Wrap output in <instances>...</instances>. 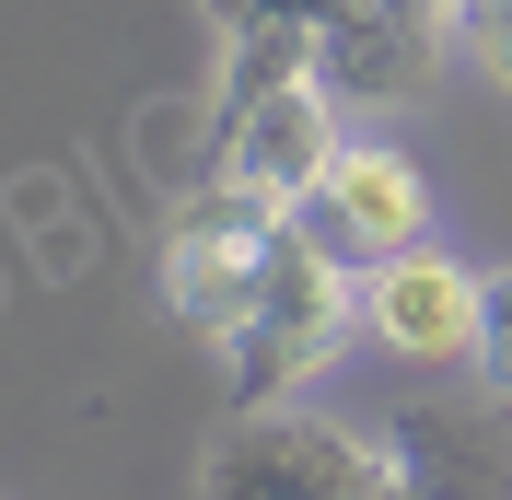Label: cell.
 <instances>
[{"instance_id":"cell-1","label":"cell","mask_w":512,"mask_h":500,"mask_svg":"<svg viewBox=\"0 0 512 500\" xmlns=\"http://www.w3.org/2000/svg\"><path fill=\"white\" fill-rule=\"evenodd\" d=\"M350 338H361V256L338 245V233L315 245V210H291L280 233H268V268H256L245 326L222 338V396L233 407H291Z\"/></svg>"},{"instance_id":"cell-2","label":"cell","mask_w":512,"mask_h":500,"mask_svg":"<svg viewBox=\"0 0 512 500\" xmlns=\"http://www.w3.org/2000/svg\"><path fill=\"white\" fill-rule=\"evenodd\" d=\"M198 500H408V466L384 431H338V419H291V407H233Z\"/></svg>"},{"instance_id":"cell-3","label":"cell","mask_w":512,"mask_h":500,"mask_svg":"<svg viewBox=\"0 0 512 500\" xmlns=\"http://www.w3.org/2000/svg\"><path fill=\"white\" fill-rule=\"evenodd\" d=\"M361 338H384L408 373H478L489 338V268H466L454 245H408L361 268Z\"/></svg>"},{"instance_id":"cell-4","label":"cell","mask_w":512,"mask_h":500,"mask_svg":"<svg viewBox=\"0 0 512 500\" xmlns=\"http://www.w3.org/2000/svg\"><path fill=\"white\" fill-rule=\"evenodd\" d=\"M338 140H350V105L326 94V70H303V82H280V94H256V105H210V163L245 175V187H268L280 210H303L326 187Z\"/></svg>"},{"instance_id":"cell-5","label":"cell","mask_w":512,"mask_h":500,"mask_svg":"<svg viewBox=\"0 0 512 500\" xmlns=\"http://www.w3.org/2000/svg\"><path fill=\"white\" fill-rule=\"evenodd\" d=\"M396 466H408V500H512V431H501V396H408L396 419Z\"/></svg>"},{"instance_id":"cell-6","label":"cell","mask_w":512,"mask_h":500,"mask_svg":"<svg viewBox=\"0 0 512 500\" xmlns=\"http://www.w3.org/2000/svg\"><path fill=\"white\" fill-rule=\"evenodd\" d=\"M303 210H315L361 268L431 245V187H419V163L396 152V140H338V163H326V187L303 198Z\"/></svg>"},{"instance_id":"cell-7","label":"cell","mask_w":512,"mask_h":500,"mask_svg":"<svg viewBox=\"0 0 512 500\" xmlns=\"http://www.w3.org/2000/svg\"><path fill=\"white\" fill-rule=\"evenodd\" d=\"M431 59H443V47H431V35H408V24H384V12H338V24H326V47H315V70H326V94L338 105H408L419 82H431Z\"/></svg>"},{"instance_id":"cell-8","label":"cell","mask_w":512,"mask_h":500,"mask_svg":"<svg viewBox=\"0 0 512 500\" xmlns=\"http://www.w3.org/2000/svg\"><path fill=\"white\" fill-rule=\"evenodd\" d=\"M256 268H268V245H222V233H163V303H175V326L187 338H233L256 303Z\"/></svg>"},{"instance_id":"cell-9","label":"cell","mask_w":512,"mask_h":500,"mask_svg":"<svg viewBox=\"0 0 512 500\" xmlns=\"http://www.w3.org/2000/svg\"><path fill=\"white\" fill-rule=\"evenodd\" d=\"M454 47L512 94V0H454Z\"/></svg>"},{"instance_id":"cell-10","label":"cell","mask_w":512,"mask_h":500,"mask_svg":"<svg viewBox=\"0 0 512 500\" xmlns=\"http://www.w3.org/2000/svg\"><path fill=\"white\" fill-rule=\"evenodd\" d=\"M466 384H489V396L512 407V268H489V338H478V373Z\"/></svg>"},{"instance_id":"cell-11","label":"cell","mask_w":512,"mask_h":500,"mask_svg":"<svg viewBox=\"0 0 512 500\" xmlns=\"http://www.w3.org/2000/svg\"><path fill=\"white\" fill-rule=\"evenodd\" d=\"M361 12H384V24H408V35H431V47L454 35V0H361Z\"/></svg>"},{"instance_id":"cell-12","label":"cell","mask_w":512,"mask_h":500,"mask_svg":"<svg viewBox=\"0 0 512 500\" xmlns=\"http://www.w3.org/2000/svg\"><path fill=\"white\" fill-rule=\"evenodd\" d=\"M268 12H291V24H315V35H326L338 12H350V0H268Z\"/></svg>"},{"instance_id":"cell-13","label":"cell","mask_w":512,"mask_h":500,"mask_svg":"<svg viewBox=\"0 0 512 500\" xmlns=\"http://www.w3.org/2000/svg\"><path fill=\"white\" fill-rule=\"evenodd\" d=\"M198 12H222V24H245V12H268V0H198Z\"/></svg>"}]
</instances>
